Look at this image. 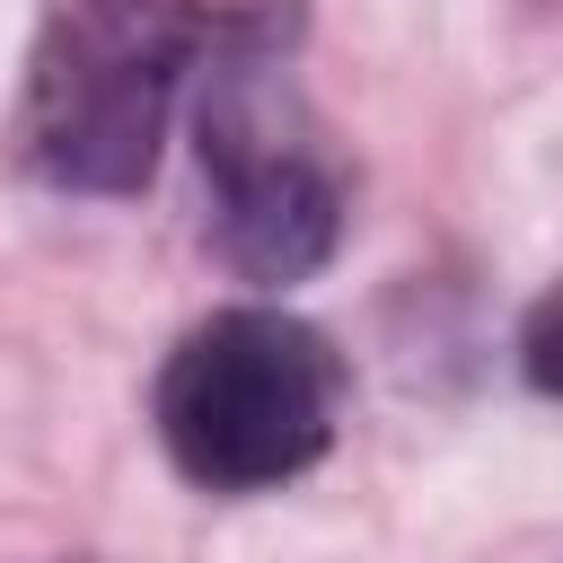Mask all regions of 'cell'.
Instances as JSON below:
<instances>
[{"instance_id": "obj_1", "label": "cell", "mask_w": 563, "mask_h": 563, "mask_svg": "<svg viewBox=\"0 0 563 563\" xmlns=\"http://www.w3.org/2000/svg\"><path fill=\"white\" fill-rule=\"evenodd\" d=\"M299 9L246 0L211 18V70L194 106L202 185H211V246L246 282H308L343 246V176L317 150V123L290 79Z\"/></svg>"}, {"instance_id": "obj_2", "label": "cell", "mask_w": 563, "mask_h": 563, "mask_svg": "<svg viewBox=\"0 0 563 563\" xmlns=\"http://www.w3.org/2000/svg\"><path fill=\"white\" fill-rule=\"evenodd\" d=\"M202 44V0H62L9 114L18 167L53 194H141Z\"/></svg>"}, {"instance_id": "obj_3", "label": "cell", "mask_w": 563, "mask_h": 563, "mask_svg": "<svg viewBox=\"0 0 563 563\" xmlns=\"http://www.w3.org/2000/svg\"><path fill=\"white\" fill-rule=\"evenodd\" d=\"M343 361L290 308H211L158 369V440L202 493H273L334 449Z\"/></svg>"}, {"instance_id": "obj_4", "label": "cell", "mask_w": 563, "mask_h": 563, "mask_svg": "<svg viewBox=\"0 0 563 563\" xmlns=\"http://www.w3.org/2000/svg\"><path fill=\"white\" fill-rule=\"evenodd\" d=\"M519 378L537 387V396H563V282L528 308V325H519Z\"/></svg>"}]
</instances>
